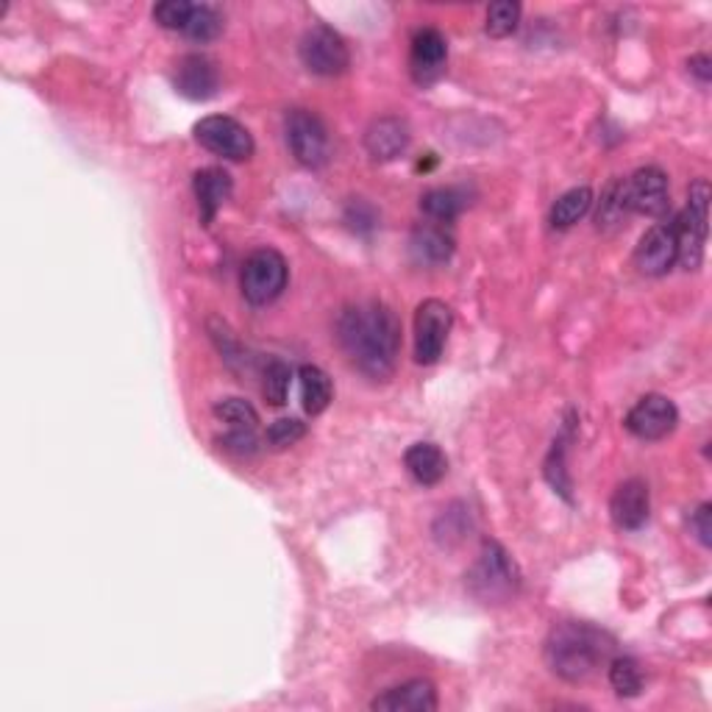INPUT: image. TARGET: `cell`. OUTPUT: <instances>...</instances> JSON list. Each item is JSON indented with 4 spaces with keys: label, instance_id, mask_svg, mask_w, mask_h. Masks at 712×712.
Masks as SVG:
<instances>
[{
    "label": "cell",
    "instance_id": "obj_9",
    "mask_svg": "<svg viewBox=\"0 0 712 712\" xmlns=\"http://www.w3.org/2000/svg\"><path fill=\"white\" fill-rule=\"evenodd\" d=\"M195 139L204 145L209 154L223 156L232 162H245L254 156V137L240 120L226 115H212L195 126Z\"/></svg>",
    "mask_w": 712,
    "mask_h": 712
},
{
    "label": "cell",
    "instance_id": "obj_23",
    "mask_svg": "<svg viewBox=\"0 0 712 712\" xmlns=\"http://www.w3.org/2000/svg\"><path fill=\"white\" fill-rule=\"evenodd\" d=\"M591 206H593V189L574 187L554 201L552 217H548V221H552L554 228H570L574 223H579L582 217L591 212Z\"/></svg>",
    "mask_w": 712,
    "mask_h": 712
},
{
    "label": "cell",
    "instance_id": "obj_16",
    "mask_svg": "<svg viewBox=\"0 0 712 712\" xmlns=\"http://www.w3.org/2000/svg\"><path fill=\"white\" fill-rule=\"evenodd\" d=\"M370 710L381 712H435L437 691L429 680H409L403 685L390 687L370 702Z\"/></svg>",
    "mask_w": 712,
    "mask_h": 712
},
{
    "label": "cell",
    "instance_id": "obj_5",
    "mask_svg": "<svg viewBox=\"0 0 712 712\" xmlns=\"http://www.w3.org/2000/svg\"><path fill=\"white\" fill-rule=\"evenodd\" d=\"M287 260L276 248H260L245 260L243 273H240V290L248 304L265 306L287 290Z\"/></svg>",
    "mask_w": 712,
    "mask_h": 712
},
{
    "label": "cell",
    "instance_id": "obj_17",
    "mask_svg": "<svg viewBox=\"0 0 712 712\" xmlns=\"http://www.w3.org/2000/svg\"><path fill=\"white\" fill-rule=\"evenodd\" d=\"M409 126L401 117H379L364 131V148L375 162H392L409 148Z\"/></svg>",
    "mask_w": 712,
    "mask_h": 712
},
{
    "label": "cell",
    "instance_id": "obj_28",
    "mask_svg": "<svg viewBox=\"0 0 712 712\" xmlns=\"http://www.w3.org/2000/svg\"><path fill=\"white\" fill-rule=\"evenodd\" d=\"M520 22V6L513 3V0H498V3H492L490 9H487V33L496 39H504L509 37V33H515V28H518Z\"/></svg>",
    "mask_w": 712,
    "mask_h": 712
},
{
    "label": "cell",
    "instance_id": "obj_7",
    "mask_svg": "<svg viewBox=\"0 0 712 712\" xmlns=\"http://www.w3.org/2000/svg\"><path fill=\"white\" fill-rule=\"evenodd\" d=\"M299 53L306 70L323 78L343 76L351 65V53L345 39L340 37L332 26H323V22L312 26L310 31L301 37Z\"/></svg>",
    "mask_w": 712,
    "mask_h": 712
},
{
    "label": "cell",
    "instance_id": "obj_26",
    "mask_svg": "<svg viewBox=\"0 0 712 712\" xmlns=\"http://www.w3.org/2000/svg\"><path fill=\"white\" fill-rule=\"evenodd\" d=\"M609 685L621 699H635L643 691V671L637 660L615 657L609 663Z\"/></svg>",
    "mask_w": 712,
    "mask_h": 712
},
{
    "label": "cell",
    "instance_id": "obj_33",
    "mask_svg": "<svg viewBox=\"0 0 712 712\" xmlns=\"http://www.w3.org/2000/svg\"><path fill=\"white\" fill-rule=\"evenodd\" d=\"M345 223L357 234H370L375 228V223H379V215H375V209L368 201H351L349 209H345Z\"/></svg>",
    "mask_w": 712,
    "mask_h": 712
},
{
    "label": "cell",
    "instance_id": "obj_31",
    "mask_svg": "<svg viewBox=\"0 0 712 712\" xmlns=\"http://www.w3.org/2000/svg\"><path fill=\"white\" fill-rule=\"evenodd\" d=\"M217 446L234 457H254L260 451V437H256V429H232L217 440Z\"/></svg>",
    "mask_w": 712,
    "mask_h": 712
},
{
    "label": "cell",
    "instance_id": "obj_13",
    "mask_svg": "<svg viewBox=\"0 0 712 712\" xmlns=\"http://www.w3.org/2000/svg\"><path fill=\"white\" fill-rule=\"evenodd\" d=\"M676 254V223H657L641 237L635 251L637 271L646 276H663L674 267Z\"/></svg>",
    "mask_w": 712,
    "mask_h": 712
},
{
    "label": "cell",
    "instance_id": "obj_4",
    "mask_svg": "<svg viewBox=\"0 0 712 712\" xmlns=\"http://www.w3.org/2000/svg\"><path fill=\"white\" fill-rule=\"evenodd\" d=\"M708 221H710V184L708 178H699L691 184L687 195V209L676 217V262L682 267L696 271L704 256V240H708Z\"/></svg>",
    "mask_w": 712,
    "mask_h": 712
},
{
    "label": "cell",
    "instance_id": "obj_20",
    "mask_svg": "<svg viewBox=\"0 0 712 712\" xmlns=\"http://www.w3.org/2000/svg\"><path fill=\"white\" fill-rule=\"evenodd\" d=\"M409 251L420 265H442L453 254V237L446 232V226L437 223H423L409 237Z\"/></svg>",
    "mask_w": 712,
    "mask_h": 712
},
{
    "label": "cell",
    "instance_id": "obj_15",
    "mask_svg": "<svg viewBox=\"0 0 712 712\" xmlns=\"http://www.w3.org/2000/svg\"><path fill=\"white\" fill-rule=\"evenodd\" d=\"M173 84H176V92L184 95L187 100H209L221 89V72H217L212 59L201 53H189L178 61Z\"/></svg>",
    "mask_w": 712,
    "mask_h": 712
},
{
    "label": "cell",
    "instance_id": "obj_11",
    "mask_svg": "<svg viewBox=\"0 0 712 712\" xmlns=\"http://www.w3.org/2000/svg\"><path fill=\"white\" fill-rule=\"evenodd\" d=\"M626 206L630 212L646 217H663L671 209L669 176L660 167H641L624 182Z\"/></svg>",
    "mask_w": 712,
    "mask_h": 712
},
{
    "label": "cell",
    "instance_id": "obj_27",
    "mask_svg": "<svg viewBox=\"0 0 712 712\" xmlns=\"http://www.w3.org/2000/svg\"><path fill=\"white\" fill-rule=\"evenodd\" d=\"M630 215L632 212H630V206H626L624 178H621V182L609 184L607 193L602 195V206H598L596 223H598V228H618Z\"/></svg>",
    "mask_w": 712,
    "mask_h": 712
},
{
    "label": "cell",
    "instance_id": "obj_35",
    "mask_svg": "<svg viewBox=\"0 0 712 712\" xmlns=\"http://www.w3.org/2000/svg\"><path fill=\"white\" fill-rule=\"evenodd\" d=\"M687 67H691V72L699 78V81L710 84V78H712V61H710V56H704V53L693 56V59L687 61Z\"/></svg>",
    "mask_w": 712,
    "mask_h": 712
},
{
    "label": "cell",
    "instance_id": "obj_3",
    "mask_svg": "<svg viewBox=\"0 0 712 712\" xmlns=\"http://www.w3.org/2000/svg\"><path fill=\"white\" fill-rule=\"evenodd\" d=\"M465 585L474 598L481 604H507L520 591V570L513 563L504 546L496 540H487L476 557L474 568L465 574Z\"/></svg>",
    "mask_w": 712,
    "mask_h": 712
},
{
    "label": "cell",
    "instance_id": "obj_30",
    "mask_svg": "<svg viewBox=\"0 0 712 712\" xmlns=\"http://www.w3.org/2000/svg\"><path fill=\"white\" fill-rule=\"evenodd\" d=\"M193 6L187 0H165V3L154 6V20L162 28H170V31H182L187 28L189 14H193Z\"/></svg>",
    "mask_w": 712,
    "mask_h": 712
},
{
    "label": "cell",
    "instance_id": "obj_21",
    "mask_svg": "<svg viewBox=\"0 0 712 712\" xmlns=\"http://www.w3.org/2000/svg\"><path fill=\"white\" fill-rule=\"evenodd\" d=\"M334 398V384L329 373L318 364H304L301 368V401L310 414L326 412Z\"/></svg>",
    "mask_w": 712,
    "mask_h": 712
},
{
    "label": "cell",
    "instance_id": "obj_18",
    "mask_svg": "<svg viewBox=\"0 0 712 712\" xmlns=\"http://www.w3.org/2000/svg\"><path fill=\"white\" fill-rule=\"evenodd\" d=\"M193 189L195 201H198L201 221L209 226L217 212H221V206L228 201V195H232V176L223 167H204V170L195 173Z\"/></svg>",
    "mask_w": 712,
    "mask_h": 712
},
{
    "label": "cell",
    "instance_id": "obj_6",
    "mask_svg": "<svg viewBox=\"0 0 712 712\" xmlns=\"http://www.w3.org/2000/svg\"><path fill=\"white\" fill-rule=\"evenodd\" d=\"M284 134L295 162L310 170H321L332 159V139L321 117L310 109H290L284 117Z\"/></svg>",
    "mask_w": 712,
    "mask_h": 712
},
{
    "label": "cell",
    "instance_id": "obj_29",
    "mask_svg": "<svg viewBox=\"0 0 712 712\" xmlns=\"http://www.w3.org/2000/svg\"><path fill=\"white\" fill-rule=\"evenodd\" d=\"M215 414L226 420L232 429H256V423H260L256 409L243 398H223V401L215 403Z\"/></svg>",
    "mask_w": 712,
    "mask_h": 712
},
{
    "label": "cell",
    "instance_id": "obj_8",
    "mask_svg": "<svg viewBox=\"0 0 712 712\" xmlns=\"http://www.w3.org/2000/svg\"><path fill=\"white\" fill-rule=\"evenodd\" d=\"M453 326V312L446 301L426 299L414 312V359L420 364H435L446 351L448 332Z\"/></svg>",
    "mask_w": 712,
    "mask_h": 712
},
{
    "label": "cell",
    "instance_id": "obj_1",
    "mask_svg": "<svg viewBox=\"0 0 712 712\" xmlns=\"http://www.w3.org/2000/svg\"><path fill=\"white\" fill-rule=\"evenodd\" d=\"M338 340L357 370L375 381L390 379L401 351V323L390 306L364 301L340 312Z\"/></svg>",
    "mask_w": 712,
    "mask_h": 712
},
{
    "label": "cell",
    "instance_id": "obj_12",
    "mask_svg": "<svg viewBox=\"0 0 712 712\" xmlns=\"http://www.w3.org/2000/svg\"><path fill=\"white\" fill-rule=\"evenodd\" d=\"M448 61V42L437 28H420L412 37V50H409V72H412L414 84L429 87V84L440 81L446 72Z\"/></svg>",
    "mask_w": 712,
    "mask_h": 712
},
{
    "label": "cell",
    "instance_id": "obj_2",
    "mask_svg": "<svg viewBox=\"0 0 712 712\" xmlns=\"http://www.w3.org/2000/svg\"><path fill=\"white\" fill-rule=\"evenodd\" d=\"M613 654V637L582 621H563L546 641V663L559 680L582 682Z\"/></svg>",
    "mask_w": 712,
    "mask_h": 712
},
{
    "label": "cell",
    "instance_id": "obj_32",
    "mask_svg": "<svg viewBox=\"0 0 712 712\" xmlns=\"http://www.w3.org/2000/svg\"><path fill=\"white\" fill-rule=\"evenodd\" d=\"M304 435H306V426L301 423L299 418H282L267 429L265 440L267 446L273 448H287V446H295V442H299Z\"/></svg>",
    "mask_w": 712,
    "mask_h": 712
},
{
    "label": "cell",
    "instance_id": "obj_14",
    "mask_svg": "<svg viewBox=\"0 0 712 712\" xmlns=\"http://www.w3.org/2000/svg\"><path fill=\"white\" fill-rule=\"evenodd\" d=\"M652 513V492L643 479H626L624 485L615 487L609 498V515L613 524L624 531H637L648 520Z\"/></svg>",
    "mask_w": 712,
    "mask_h": 712
},
{
    "label": "cell",
    "instance_id": "obj_34",
    "mask_svg": "<svg viewBox=\"0 0 712 712\" xmlns=\"http://www.w3.org/2000/svg\"><path fill=\"white\" fill-rule=\"evenodd\" d=\"M691 531L696 535V540L702 543L704 548L712 546V507L710 504H702L696 513L691 515Z\"/></svg>",
    "mask_w": 712,
    "mask_h": 712
},
{
    "label": "cell",
    "instance_id": "obj_19",
    "mask_svg": "<svg viewBox=\"0 0 712 712\" xmlns=\"http://www.w3.org/2000/svg\"><path fill=\"white\" fill-rule=\"evenodd\" d=\"M403 465H407L409 476L423 487H435L448 474L446 453L435 442H414V446H409L407 453H403Z\"/></svg>",
    "mask_w": 712,
    "mask_h": 712
},
{
    "label": "cell",
    "instance_id": "obj_25",
    "mask_svg": "<svg viewBox=\"0 0 712 712\" xmlns=\"http://www.w3.org/2000/svg\"><path fill=\"white\" fill-rule=\"evenodd\" d=\"M223 33V14L209 3H195L193 14H189L184 37L195 39V42H212Z\"/></svg>",
    "mask_w": 712,
    "mask_h": 712
},
{
    "label": "cell",
    "instance_id": "obj_24",
    "mask_svg": "<svg viewBox=\"0 0 712 712\" xmlns=\"http://www.w3.org/2000/svg\"><path fill=\"white\" fill-rule=\"evenodd\" d=\"M290 381H293V370L284 359H267L265 370H262V396L273 407H282L287 403L290 396Z\"/></svg>",
    "mask_w": 712,
    "mask_h": 712
},
{
    "label": "cell",
    "instance_id": "obj_10",
    "mask_svg": "<svg viewBox=\"0 0 712 712\" xmlns=\"http://www.w3.org/2000/svg\"><path fill=\"white\" fill-rule=\"evenodd\" d=\"M680 423V409L669 396L648 392L626 414V429L641 440H663Z\"/></svg>",
    "mask_w": 712,
    "mask_h": 712
},
{
    "label": "cell",
    "instance_id": "obj_22",
    "mask_svg": "<svg viewBox=\"0 0 712 712\" xmlns=\"http://www.w3.org/2000/svg\"><path fill=\"white\" fill-rule=\"evenodd\" d=\"M465 204H468V201H465V195L459 193V189L437 187L429 189V193L420 198V212H423L431 223H437V226H446V223H453L462 215Z\"/></svg>",
    "mask_w": 712,
    "mask_h": 712
}]
</instances>
